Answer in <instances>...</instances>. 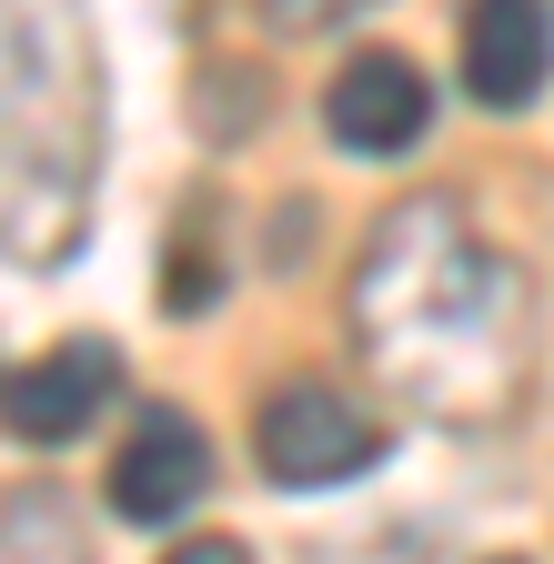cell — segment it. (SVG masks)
<instances>
[{"label": "cell", "mask_w": 554, "mask_h": 564, "mask_svg": "<svg viewBox=\"0 0 554 564\" xmlns=\"http://www.w3.org/2000/svg\"><path fill=\"white\" fill-rule=\"evenodd\" d=\"M354 343L403 403L484 423L524 383V282L454 202H403L354 262Z\"/></svg>", "instance_id": "cell-1"}, {"label": "cell", "mask_w": 554, "mask_h": 564, "mask_svg": "<svg viewBox=\"0 0 554 564\" xmlns=\"http://www.w3.org/2000/svg\"><path fill=\"white\" fill-rule=\"evenodd\" d=\"M101 192V41L82 0H0V262L61 272Z\"/></svg>", "instance_id": "cell-2"}, {"label": "cell", "mask_w": 554, "mask_h": 564, "mask_svg": "<svg viewBox=\"0 0 554 564\" xmlns=\"http://www.w3.org/2000/svg\"><path fill=\"white\" fill-rule=\"evenodd\" d=\"M252 464H262V484H283V494H323L343 474L383 464V423L363 403H343L333 383H283V393L252 403Z\"/></svg>", "instance_id": "cell-3"}, {"label": "cell", "mask_w": 554, "mask_h": 564, "mask_svg": "<svg viewBox=\"0 0 554 564\" xmlns=\"http://www.w3.org/2000/svg\"><path fill=\"white\" fill-rule=\"evenodd\" d=\"M121 393V352L111 343H51L41 364H21V373H0V434L11 444H72V434H91L101 423V403Z\"/></svg>", "instance_id": "cell-4"}, {"label": "cell", "mask_w": 554, "mask_h": 564, "mask_svg": "<svg viewBox=\"0 0 554 564\" xmlns=\"http://www.w3.org/2000/svg\"><path fill=\"white\" fill-rule=\"evenodd\" d=\"M323 131L343 152H363V162H393V152H413L434 131V91H424V70L403 51H354L343 82L323 91Z\"/></svg>", "instance_id": "cell-5"}, {"label": "cell", "mask_w": 554, "mask_h": 564, "mask_svg": "<svg viewBox=\"0 0 554 564\" xmlns=\"http://www.w3.org/2000/svg\"><path fill=\"white\" fill-rule=\"evenodd\" d=\"M202 484H213V444H202V423L182 413H142L111 454V514L121 524H182L202 505Z\"/></svg>", "instance_id": "cell-6"}, {"label": "cell", "mask_w": 554, "mask_h": 564, "mask_svg": "<svg viewBox=\"0 0 554 564\" xmlns=\"http://www.w3.org/2000/svg\"><path fill=\"white\" fill-rule=\"evenodd\" d=\"M554 70V21L544 0H474L464 11V91L484 111H524Z\"/></svg>", "instance_id": "cell-7"}, {"label": "cell", "mask_w": 554, "mask_h": 564, "mask_svg": "<svg viewBox=\"0 0 554 564\" xmlns=\"http://www.w3.org/2000/svg\"><path fill=\"white\" fill-rule=\"evenodd\" d=\"M0 564H91L82 554V514L61 505L51 484L11 494V505H0Z\"/></svg>", "instance_id": "cell-8"}, {"label": "cell", "mask_w": 554, "mask_h": 564, "mask_svg": "<svg viewBox=\"0 0 554 564\" xmlns=\"http://www.w3.org/2000/svg\"><path fill=\"white\" fill-rule=\"evenodd\" d=\"M283 31H323V21H343V11H363V0H262Z\"/></svg>", "instance_id": "cell-9"}, {"label": "cell", "mask_w": 554, "mask_h": 564, "mask_svg": "<svg viewBox=\"0 0 554 564\" xmlns=\"http://www.w3.org/2000/svg\"><path fill=\"white\" fill-rule=\"evenodd\" d=\"M162 564H252V554H242L232 534H192V544H182V554H162Z\"/></svg>", "instance_id": "cell-10"}, {"label": "cell", "mask_w": 554, "mask_h": 564, "mask_svg": "<svg viewBox=\"0 0 554 564\" xmlns=\"http://www.w3.org/2000/svg\"><path fill=\"white\" fill-rule=\"evenodd\" d=\"M504 564H514V554H504Z\"/></svg>", "instance_id": "cell-11"}]
</instances>
